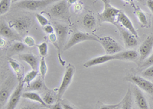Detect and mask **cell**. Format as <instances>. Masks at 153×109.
<instances>
[{
  "instance_id": "1",
  "label": "cell",
  "mask_w": 153,
  "mask_h": 109,
  "mask_svg": "<svg viewBox=\"0 0 153 109\" xmlns=\"http://www.w3.org/2000/svg\"><path fill=\"white\" fill-rule=\"evenodd\" d=\"M121 10L113 7L110 3L104 4V9L101 13H97V18L100 24L103 22H109L112 25L118 26L117 18L120 15Z\"/></svg>"
},
{
  "instance_id": "2",
  "label": "cell",
  "mask_w": 153,
  "mask_h": 109,
  "mask_svg": "<svg viewBox=\"0 0 153 109\" xmlns=\"http://www.w3.org/2000/svg\"><path fill=\"white\" fill-rule=\"evenodd\" d=\"M59 0H22L18 2L16 6L19 9L30 11H38L45 9L48 5Z\"/></svg>"
},
{
  "instance_id": "3",
  "label": "cell",
  "mask_w": 153,
  "mask_h": 109,
  "mask_svg": "<svg viewBox=\"0 0 153 109\" xmlns=\"http://www.w3.org/2000/svg\"><path fill=\"white\" fill-rule=\"evenodd\" d=\"M31 22L32 21L31 18L23 16L9 20V25L19 34H24L29 29L31 25Z\"/></svg>"
},
{
  "instance_id": "4",
  "label": "cell",
  "mask_w": 153,
  "mask_h": 109,
  "mask_svg": "<svg viewBox=\"0 0 153 109\" xmlns=\"http://www.w3.org/2000/svg\"><path fill=\"white\" fill-rule=\"evenodd\" d=\"M85 41H96L99 42V38L97 37L96 35H91V34L86 33V32H82L80 31H76V32L72 35V36L70 38L69 40L66 43V45L64 47V50L69 49L71 47H73L75 45L78 44L80 42H85Z\"/></svg>"
},
{
  "instance_id": "5",
  "label": "cell",
  "mask_w": 153,
  "mask_h": 109,
  "mask_svg": "<svg viewBox=\"0 0 153 109\" xmlns=\"http://www.w3.org/2000/svg\"><path fill=\"white\" fill-rule=\"evenodd\" d=\"M99 38V42L102 45L106 54H115L123 51V47L117 41L110 36H103Z\"/></svg>"
},
{
  "instance_id": "6",
  "label": "cell",
  "mask_w": 153,
  "mask_h": 109,
  "mask_svg": "<svg viewBox=\"0 0 153 109\" xmlns=\"http://www.w3.org/2000/svg\"><path fill=\"white\" fill-rule=\"evenodd\" d=\"M74 72L75 69L73 65H71V64L68 65V66L66 69V71H65V75H64V77H63L61 85H60L59 88H58V92H57V101L61 100L65 92H66V90L68 89V88L69 87L71 83L74 75Z\"/></svg>"
},
{
  "instance_id": "7",
  "label": "cell",
  "mask_w": 153,
  "mask_h": 109,
  "mask_svg": "<svg viewBox=\"0 0 153 109\" xmlns=\"http://www.w3.org/2000/svg\"><path fill=\"white\" fill-rule=\"evenodd\" d=\"M126 80L132 82V84L138 86L140 89L143 90L144 92H147L149 95H153V83L146 79L144 77L132 75L126 78Z\"/></svg>"
},
{
  "instance_id": "8",
  "label": "cell",
  "mask_w": 153,
  "mask_h": 109,
  "mask_svg": "<svg viewBox=\"0 0 153 109\" xmlns=\"http://www.w3.org/2000/svg\"><path fill=\"white\" fill-rule=\"evenodd\" d=\"M15 86V78L10 76L8 78L6 81L2 84L1 86V91H0V104H1V108H2L5 103L9 101V96H11L14 90L13 88Z\"/></svg>"
},
{
  "instance_id": "9",
  "label": "cell",
  "mask_w": 153,
  "mask_h": 109,
  "mask_svg": "<svg viewBox=\"0 0 153 109\" xmlns=\"http://www.w3.org/2000/svg\"><path fill=\"white\" fill-rule=\"evenodd\" d=\"M51 16L57 19H68V0H61L59 2L54 4L50 9Z\"/></svg>"
},
{
  "instance_id": "10",
  "label": "cell",
  "mask_w": 153,
  "mask_h": 109,
  "mask_svg": "<svg viewBox=\"0 0 153 109\" xmlns=\"http://www.w3.org/2000/svg\"><path fill=\"white\" fill-rule=\"evenodd\" d=\"M153 49V33L148 35L139 46V61L143 62L146 60L151 54L152 51Z\"/></svg>"
},
{
  "instance_id": "11",
  "label": "cell",
  "mask_w": 153,
  "mask_h": 109,
  "mask_svg": "<svg viewBox=\"0 0 153 109\" xmlns=\"http://www.w3.org/2000/svg\"><path fill=\"white\" fill-rule=\"evenodd\" d=\"M54 24V30H55V33L57 34V43H58V46H59V49L60 52L58 53V56H59L60 62H61L62 65H65V64L62 62V59L61 58V56H60V54H61V49L65 47V39L67 38V35H68V28L67 25H62L61 23L58 22H53Z\"/></svg>"
},
{
  "instance_id": "12",
  "label": "cell",
  "mask_w": 153,
  "mask_h": 109,
  "mask_svg": "<svg viewBox=\"0 0 153 109\" xmlns=\"http://www.w3.org/2000/svg\"><path fill=\"white\" fill-rule=\"evenodd\" d=\"M132 95L134 99L136 102V104L139 109H149V102L146 99V95L143 94L141 89L136 85L132 87Z\"/></svg>"
},
{
  "instance_id": "13",
  "label": "cell",
  "mask_w": 153,
  "mask_h": 109,
  "mask_svg": "<svg viewBox=\"0 0 153 109\" xmlns=\"http://www.w3.org/2000/svg\"><path fill=\"white\" fill-rule=\"evenodd\" d=\"M23 84L24 83L22 81L18 83V85L14 91L12 92L9 101H8V104L6 109H16L18 103L20 101L21 97H22V90H23Z\"/></svg>"
},
{
  "instance_id": "14",
  "label": "cell",
  "mask_w": 153,
  "mask_h": 109,
  "mask_svg": "<svg viewBox=\"0 0 153 109\" xmlns=\"http://www.w3.org/2000/svg\"><path fill=\"white\" fill-rule=\"evenodd\" d=\"M0 34H1V36L10 41L21 42L22 40L21 37L16 33V31H13V29L4 21L1 22V24H0Z\"/></svg>"
},
{
  "instance_id": "15",
  "label": "cell",
  "mask_w": 153,
  "mask_h": 109,
  "mask_svg": "<svg viewBox=\"0 0 153 109\" xmlns=\"http://www.w3.org/2000/svg\"><path fill=\"white\" fill-rule=\"evenodd\" d=\"M117 28L121 33L123 39L124 44L126 47L127 48H133L138 45V39L132 33H131L129 31H128L126 28H122L121 26L118 25Z\"/></svg>"
},
{
  "instance_id": "16",
  "label": "cell",
  "mask_w": 153,
  "mask_h": 109,
  "mask_svg": "<svg viewBox=\"0 0 153 109\" xmlns=\"http://www.w3.org/2000/svg\"><path fill=\"white\" fill-rule=\"evenodd\" d=\"M113 60H117V57L115 54H104V55H102V56L96 57V58H92V59L89 60L87 62L84 64V66L85 68H91L93 66H95V65H101V64H104L106 62H110V61H113Z\"/></svg>"
},
{
  "instance_id": "17",
  "label": "cell",
  "mask_w": 153,
  "mask_h": 109,
  "mask_svg": "<svg viewBox=\"0 0 153 109\" xmlns=\"http://www.w3.org/2000/svg\"><path fill=\"white\" fill-rule=\"evenodd\" d=\"M117 23H120L121 24L123 27L126 29H127L128 31L131 32V33L133 34L136 38H138V32L136 31V29L134 27L133 24H132V21L129 19V18L125 14V13L121 11L119 15L118 18H117Z\"/></svg>"
},
{
  "instance_id": "18",
  "label": "cell",
  "mask_w": 153,
  "mask_h": 109,
  "mask_svg": "<svg viewBox=\"0 0 153 109\" xmlns=\"http://www.w3.org/2000/svg\"><path fill=\"white\" fill-rule=\"evenodd\" d=\"M116 55L117 57V60L127 61V62H136L139 58V54L136 50L131 49L120 52L116 54Z\"/></svg>"
},
{
  "instance_id": "19",
  "label": "cell",
  "mask_w": 153,
  "mask_h": 109,
  "mask_svg": "<svg viewBox=\"0 0 153 109\" xmlns=\"http://www.w3.org/2000/svg\"><path fill=\"white\" fill-rule=\"evenodd\" d=\"M19 59L26 62L30 65L32 70H37L38 69V60L35 55L31 53H25V54H19Z\"/></svg>"
},
{
  "instance_id": "20",
  "label": "cell",
  "mask_w": 153,
  "mask_h": 109,
  "mask_svg": "<svg viewBox=\"0 0 153 109\" xmlns=\"http://www.w3.org/2000/svg\"><path fill=\"white\" fill-rule=\"evenodd\" d=\"M22 98L25 99H28V100L33 101V102H36L41 105V106L45 108L48 107V105L45 102H44L42 97L40 96V95H38L36 92H25L22 93Z\"/></svg>"
},
{
  "instance_id": "21",
  "label": "cell",
  "mask_w": 153,
  "mask_h": 109,
  "mask_svg": "<svg viewBox=\"0 0 153 109\" xmlns=\"http://www.w3.org/2000/svg\"><path fill=\"white\" fill-rule=\"evenodd\" d=\"M134 11H135V14H136V17L138 18V19H139L142 26L146 27V28H149V27L151 26L149 19L142 9H139V7H136V9H134Z\"/></svg>"
},
{
  "instance_id": "22",
  "label": "cell",
  "mask_w": 153,
  "mask_h": 109,
  "mask_svg": "<svg viewBox=\"0 0 153 109\" xmlns=\"http://www.w3.org/2000/svg\"><path fill=\"white\" fill-rule=\"evenodd\" d=\"M9 63L10 64L11 67H12V69H13V71L16 73V76L18 80V82L22 81V78L23 75V69L21 65L18 62H16V60L12 59L11 58H9Z\"/></svg>"
},
{
  "instance_id": "23",
  "label": "cell",
  "mask_w": 153,
  "mask_h": 109,
  "mask_svg": "<svg viewBox=\"0 0 153 109\" xmlns=\"http://www.w3.org/2000/svg\"><path fill=\"white\" fill-rule=\"evenodd\" d=\"M120 109H132V94L130 87L128 88L123 99L121 101Z\"/></svg>"
},
{
  "instance_id": "24",
  "label": "cell",
  "mask_w": 153,
  "mask_h": 109,
  "mask_svg": "<svg viewBox=\"0 0 153 109\" xmlns=\"http://www.w3.org/2000/svg\"><path fill=\"white\" fill-rule=\"evenodd\" d=\"M43 78L42 76L38 77L36 80L31 83L29 85H28L26 88V90L29 91V92H35V91H42L44 88V83H43Z\"/></svg>"
},
{
  "instance_id": "25",
  "label": "cell",
  "mask_w": 153,
  "mask_h": 109,
  "mask_svg": "<svg viewBox=\"0 0 153 109\" xmlns=\"http://www.w3.org/2000/svg\"><path fill=\"white\" fill-rule=\"evenodd\" d=\"M83 24L87 28H90V29L94 28L96 26L95 16L92 13H87L83 19Z\"/></svg>"
},
{
  "instance_id": "26",
  "label": "cell",
  "mask_w": 153,
  "mask_h": 109,
  "mask_svg": "<svg viewBox=\"0 0 153 109\" xmlns=\"http://www.w3.org/2000/svg\"><path fill=\"white\" fill-rule=\"evenodd\" d=\"M25 49V46L23 44L22 42H15L11 46L10 49L9 50V52L8 54H10V55L12 54H14L16 52H22Z\"/></svg>"
},
{
  "instance_id": "27",
  "label": "cell",
  "mask_w": 153,
  "mask_h": 109,
  "mask_svg": "<svg viewBox=\"0 0 153 109\" xmlns=\"http://www.w3.org/2000/svg\"><path fill=\"white\" fill-rule=\"evenodd\" d=\"M42 99L48 105H53L55 103L56 99H57V98L54 93L49 91V92H47L46 93L44 94L43 96H42Z\"/></svg>"
},
{
  "instance_id": "28",
  "label": "cell",
  "mask_w": 153,
  "mask_h": 109,
  "mask_svg": "<svg viewBox=\"0 0 153 109\" xmlns=\"http://www.w3.org/2000/svg\"><path fill=\"white\" fill-rule=\"evenodd\" d=\"M38 74V72L37 70L30 71L29 72H28V73L25 75V76L24 78H23L22 80V82L24 83V84H27V85H29V84L34 81V79H35V78L37 77Z\"/></svg>"
},
{
  "instance_id": "29",
  "label": "cell",
  "mask_w": 153,
  "mask_h": 109,
  "mask_svg": "<svg viewBox=\"0 0 153 109\" xmlns=\"http://www.w3.org/2000/svg\"><path fill=\"white\" fill-rule=\"evenodd\" d=\"M12 0H1L0 2V14L4 15L7 13L10 8Z\"/></svg>"
},
{
  "instance_id": "30",
  "label": "cell",
  "mask_w": 153,
  "mask_h": 109,
  "mask_svg": "<svg viewBox=\"0 0 153 109\" xmlns=\"http://www.w3.org/2000/svg\"><path fill=\"white\" fill-rule=\"evenodd\" d=\"M47 70L48 67L47 64L45 62V57H42V59H41L40 62V66H39V72H40V75L43 79H45V78Z\"/></svg>"
},
{
  "instance_id": "31",
  "label": "cell",
  "mask_w": 153,
  "mask_h": 109,
  "mask_svg": "<svg viewBox=\"0 0 153 109\" xmlns=\"http://www.w3.org/2000/svg\"><path fill=\"white\" fill-rule=\"evenodd\" d=\"M38 49L39 54L42 57H45L48 54V46L47 42H42L40 45L37 46Z\"/></svg>"
},
{
  "instance_id": "32",
  "label": "cell",
  "mask_w": 153,
  "mask_h": 109,
  "mask_svg": "<svg viewBox=\"0 0 153 109\" xmlns=\"http://www.w3.org/2000/svg\"><path fill=\"white\" fill-rule=\"evenodd\" d=\"M35 17H36L38 23H39L42 27H45V25H48V19L45 17V16H42V15L39 14V13H37V14L35 15Z\"/></svg>"
},
{
  "instance_id": "33",
  "label": "cell",
  "mask_w": 153,
  "mask_h": 109,
  "mask_svg": "<svg viewBox=\"0 0 153 109\" xmlns=\"http://www.w3.org/2000/svg\"><path fill=\"white\" fill-rule=\"evenodd\" d=\"M142 75L144 78H153V65H151L149 67L146 68L143 72H142Z\"/></svg>"
},
{
  "instance_id": "34",
  "label": "cell",
  "mask_w": 153,
  "mask_h": 109,
  "mask_svg": "<svg viewBox=\"0 0 153 109\" xmlns=\"http://www.w3.org/2000/svg\"><path fill=\"white\" fill-rule=\"evenodd\" d=\"M48 39L50 40V42L57 48V49L58 50V53H59L60 49H59V46H58V43H57V34L56 33H52L49 35L48 36Z\"/></svg>"
},
{
  "instance_id": "35",
  "label": "cell",
  "mask_w": 153,
  "mask_h": 109,
  "mask_svg": "<svg viewBox=\"0 0 153 109\" xmlns=\"http://www.w3.org/2000/svg\"><path fill=\"white\" fill-rule=\"evenodd\" d=\"M24 42L25 44L28 46V47H34V46H36L35 39L31 36H29V35H27V36L24 38Z\"/></svg>"
},
{
  "instance_id": "36",
  "label": "cell",
  "mask_w": 153,
  "mask_h": 109,
  "mask_svg": "<svg viewBox=\"0 0 153 109\" xmlns=\"http://www.w3.org/2000/svg\"><path fill=\"white\" fill-rule=\"evenodd\" d=\"M151 65H153V54H152V55H150L148 58L146 60H145L144 62H143L141 65V68H148Z\"/></svg>"
},
{
  "instance_id": "37",
  "label": "cell",
  "mask_w": 153,
  "mask_h": 109,
  "mask_svg": "<svg viewBox=\"0 0 153 109\" xmlns=\"http://www.w3.org/2000/svg\"><path fill=\"white\" fill-rule=\"evenodd\" d=\"M120 105H121V102L114 105H101V106L98 109H116L119 106H120Z\"/></svg>"
},
{
  "instance_id": "38",
  "label": "cell",
  "mask_w": 153,
  "mask_h": 109,
  "mask_svg": "<svg viewBox=\"0 0 153 109\" xmlns=\"http://www.w3.org/2000/svg\"><path fill=\"white\" fill-rule=\"evenodd\" d=\"M47 108L48 109H64L63 108L62 104L61 102H59V101H57V102H55L54 104L51 105H48Z\"/></svg>"
},
{
  "instance_id": "39",
  "label": "cell",
  "mask_w": 153,
  "mask_h": 109,
  "mask_svg": "<svg viewBox=\"0 0 153 109\" xmlns=\"http://www.w3.org/2000/svg\"><path fill=\"white\" fill-rule=\"evenodd\" d=\"M43 30H44V32H45V33L49 34V35L54 33V32H55L54 26H52V25H47L45 27H43Z\"/></svg>"
},
{
  "instance_id": "40",
  "label": "cell",
  "mask_w": 153,
  "mask_h": 109,
  "mask_svg": "<svg viewBox=\"0 0 153 109\" xmlns=\"http://www.w3.org/2000/svg\"><path fill=\"white\" fill-rule=\"evenodd\" d=\"M74 12L75 13H80V11L83 9V4L80 2H76L74 4Z\"/></svg>"
},
{
  "instance_id": "41",
  "label": "cell",
  "mask_w": 153,
  "mask_h": 109,
  "mask_svg": "<svg viewBox=\"0 0 153 109\" xmlns=\"http://www.w3.org/2000/svg\"><path fill=\"white\" fill-rule=\"evenodd\" d=\"M146 5L153 14V0H146Z\"/></svg>"
},
{
  "instance_id": "42",
  "label": "cell",
  "mask_w": 153,
  "mask_h": 109,
  "mask_svg": "<svg viewBox=\"0 0 153 109\" xmlns=\"http://www.w3.org/2000/svg\"><path fill=\"white\" fill-rule=\"evenodd\" d=\"M61 104H62V106H63V108H64V109H76L74 107V106H72L71 105L68 104V103H66V102H61Z\"/></svg>"
},
{
  "instance_id": "43",
  "label": "cell",
  "mask_w": 153,
  "mask_h": 109,
  "mask_svg": "<svg viewBox=\"0 0 153 109\" xmlns=\"http://www.w3.org/2000/svg\"><path fill=\"white\" fill-rule=\"evenodd\" d=\"M38 105H28L22 108L21 109H38Z\"/></svg>"
},
{
  "instance_id": "44",
  "label": "cell",
  "mask_w": 153,
  "mask_h": 109,
  "mask_svg": "<svg viewBox=\"0 0 153 109\" xmlns=\"http://www.w3.org/2000/svg\"><path fill=\"white\" fill-rule=\"evenodd\" d=\"M123 1L126 2V3L129 4V5H131L134 9L136 8V6H135V3H134L133 0H123Z\"/></svg>"
},
{
  "instance_id": "45",
  "label": "cell",
  "mask_w": 153,
  "mask_h": 109,
  "mask_svg": "<svg viewBox=\"0 0 153 109\" xmlns=\"http://www.w3.org/2000/svg\"><path fill=\"white\" fill-rule=\"evenodd\" d=\"M76 2H77V0H68V3L71 4V5H73V4H75Z\"/></svg>"
},
{
  "instance_id": "46",
  "label": "cell",
  "mask_w": 153,
  "mask_h": 109,
  "mask_svg": "<svg viewBox=\"0 0 153 109\" xmlns=\"http://www.w3.org/2000/svg\"><path fill=\"white\" fill-rule=\"evenodd\" d=\"M2 45H3V46L5 45V41L3 40L2 39H1V47H2Z\"/></svg>"
},
{
  "instance_id": "47",
  "label": "cell",
  "mask_w": 153,
  "mask_h": 109,
  "mask_svg": "<svg viewBox=\"0 0 153 109\" xmlns=\"http://www.w3.org/2000/svg\"><path fill=\"white\" fill-rule=\"evenodd\" d=\"M138 2H139V3H141V4H145L146 3V0H137Z\"/></svg>"
},
{
  "instance_id": "48",
  "label": "cell",
  "mask_w": 153,
  "mask_h": 109,
  "mask_svg": "<svg viewBox=\"0 0 153 109\" xmlns=\"http://www.w3.org/2000/svg\"><path fill=\"white\" fill-rule=\"evenodd\" d=\"M103 3H110V0H101Z\"/></svg>"
},
{
  "instance_id": "49",
  "label": "cell",
  "mask_w": 153,
  "mask_h": 109,
  "mask_svg": "<svg viewBox=\"0 0 153 109\" xmlns=\"http://www.w3.org/2000/svg\"><path fill=\"white\" fill-rule=\"evenodd\" d=\"M18 1H19V0H12V2H18Z\"/></svg>"
},
{
  "instance_id": "50",
  "label": "cell",
  "mask_w": 153,
  "mask_h": 109,
  "mask_svg": "<svg viewBox=\"0 0 153 109\" xmlns=\"http://www.w3.org/2000/svg\"><path fill=\"white\" fill-rule=\"evenodd\" d=\"M116 109H120V106H119V107L117 108H116Z\"/></svg>"
}]
</instances>
